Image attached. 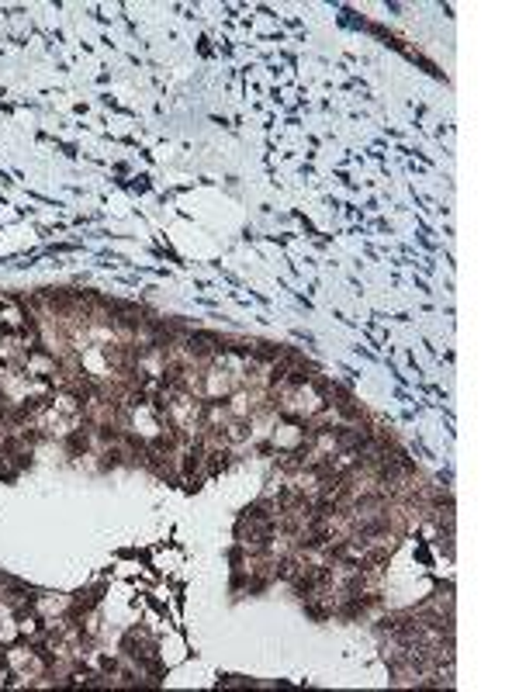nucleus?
<instances>
[{
    "instance_id": "obj_1",
    "label": "nucleus",
    "mask_w": 519,
    "mask_h": 692,
    "mask_svg": "<svg viewBox=\"0 0 519 692\" xmlns=\"http://www.w3.org/2000/svg\"><path fill=\"white\" fill-rule=\"evenodd\" d=\"M7 671H14V675H24V678H39L42 671H49V661L46 654L39 651V647H11L7 654Z\"/></svg>"
},
{
    "instance_id": "obj_2",
    "label": "nucleus",
    "mask_w": 519,
    "mask_h": 692,
    "mask_svg": "<svg viewBox=\"0 0 519 692\" xmlns=\"http://www.w3.org/2000/svg\"><path fill=\"white\" fill-rule=\"evenodd\" d=\"M246 437H249L246 419H232V422H226V443H243Z\"/></svg>"
},
{
    "instance_id": "obj_3",
    "label": "nucleus",
    "mask_w": 519,
    "mask_h": 692,
    "mask_svg": "<svg viewBox=\"0 0 519 692\" xmlns=\"http://www.w3.org/2000/svg\"><path fill=\"white\" fill-rule=\"evenodd\" d=\"M0 419H7V395L0 392Z\"/></svg>"
}]
</instances>
